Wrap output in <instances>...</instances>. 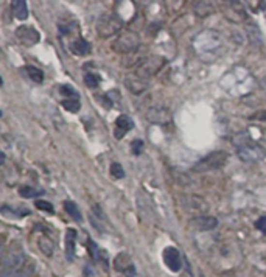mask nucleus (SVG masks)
<instances>
[{
	"label": "nucleus",
	"instance_id": "16",
	"mask_svg": "<svg viewBox=\"0 0 266 277\" xmlns=\"http://www.w3.org/2000/svg\"><path fill=\"white\" fill-rule=\"evenodd\" d=\"M38 246H39V249L42 251V254H44L46 257H51V256H53L55 246H53V242H51L48 237H39Z\"/></svg>",
	"mask_w": 266,
	"mask_h": 277
},
{
	"label": "nucleus",
	"instance_id": "13",
	"mask_svg": "<svg viewBox=\"0 0 266 277\" xmlns=\"http://www.w3.org/2000/svg\"><path fill=\"white\" fill-rule=\"evenodd\" d=\"M70 51L77 56H87L91 53V44H89L83 37H78L70 44Z\"/></svg>",
	"mask_w": 266,
	"mask_h": 277
},
{
	"label": "nucleus",
	"instance_id": "5",
	"mask_svg": "<svg viewBox=\"0 0 266 277\" xmlns=\"http://www.w3.org/2000/svg\"><path fill=\"white\" fill-rule=\"evenodd\" d=\"M24 252H13L11 256L5 257L3 260V268H2V277H13V274L24 263Z\"/></svg>",
	"mask_w": 266,
	"mask_h": 277
},
{
	"label": "nucleus",
	"instance_id": "10",
	"mask_svg": "<svg viewBox=\"0 0 266 277\" xmlns=\"http://www.w3.org/2000/svg\"><path fill=\"white\" fill-rule=\"evenodd\" d=\"M188 226L195 230H199V232H205V230H212L218 226V220L215 216H204V215H199L196 218L190 220Z\"/></svg>",
	"mask_w": 266,
	"mask_h": 277
},
{
	"label": "nucleus",
	"instance_id": "14",
	"mask_svg": "<svg viewBox=\"0 0 266 277\" xmlns=\"http://www.w3.org/2000/svg\"><path fill=\"white\" fill-rule=\"evenodd\" d=\"M11 11L14 17L19 20H25L28 17V5L25 0H14V2H11Z\"/></svg>",
	"mask_w": 266,
	"mask_h": 277
},
{
	"label": "nucleus",
	"instance_id": "3",
	"mask_svg": "<svg viewBox=\"0 0 266 277\" xmlns=\"http://www.w3.org/2000/svg\"><path fill=\"white\" fill-rule=\"evenodd\" d=\"M122 28V20L118 19L114 14H105L100 20H98V25H97V32L100 36L106 37L117 33L118 30Z\"/></svg>",
	"mask_w": 266,
	"mask_h": 277
},
{
	"label": "nucleus",
	"instance_id": "12",
	"mask_svg": "<svg viewBox=\"0 0 266 277\" xmlns=\"http://www.w3.org/2000/svg\"><path fill=\"white\" fill-rule=\"evenodd\" d=\"M134 128V122L128 115H118L117 118V128H115V137L122 139L128 131Z\"/></svg>",
	"mask_w": 266,
	"mask_h": 277
},
{
	"label": "nucleus",
	"instance_id": "24",
	"mask_svg": "<svg viewBox=\"0 0 266 277\" xmlns=\"http://www.w3.org/2000/svg\"><path fill=\"white\" fill-rule=\"evenodd\" d=\"M36 207L39 209V211H44L50 215L55 213V209H53V204L48 203V201H44V199H36Z\"/></svg>",
	"mask_w": 266,
	"mask_h": 277
},
{
	"label": "nucleus",
	"instance_id": "11",
	"mask_svg": "<svg viewBox=\"0 0 266 277\" xmlns=\"http://www.w3.org/2000/svg\"><path fill=\"white\" fill-rule=\"evenodd\" d=\"M75 249H77V230L69 228L65 230V256L69 261L75 259Z\"/></svg>",
	"mask_w": 266,
	"mask_h": 277
},
{
	"label": "nucleus",
	"instance_id": "21",
	"mask_svg": "<svg viewBox=\"0 0 266 277\" xmlns=\"http://www.w3.org/2000/svg\"><path fill=\"white\" fill-rule=\"evenodd\" d=\"M63 108L65 111L72 112V114H75V112H78L81 109V103H79V98H73V100H63Z\"/></svg>",
	"mask_w": 266,
	"mask_h": 277
},
{
	"label": "nucleus",
	"instance_id": "28",
	"mask_svg": "<svg viewBox=\"0 0 266 277\" xmlns=\"http://www.w3.org/2000/svg\"><path fill=\"white\" fill-rule=\"evenodd\" d=\"M33 273V265L31 266H28V268H24V269H20V271L14 276V277H30Z\"/></svg>",
	"mask_w": 266,
	"mask_h": 277
},
{
	"label": "nucleus",
	"instance_id": "6",
	"mask_svg": "<svg viewBox=\"0 0 266 277\" xmlns=\"http://www.w3.org/2000/svg\"><path fill=\"white\" fill-rule=\"evenodd\" d=\"M137 46H139V37L131 32H125L118 36V39L114 44V49L122 51V53H128V51L134 50Z\"/></svg>",
	"mask_w": 266,
	"mask_h": 277
},
{
	"label": "nucleus",
	"instance_id": "29",
	"mask_svg": "<svg viewBox=\"0 0 266 277\" xmlns=\"http://www.w3.org/2000/svg\"><path fill=\"white\" fill-rule=\"evenodd\" d=\"M262 117H263V120H266V112H265V114H263Z\"/></svg>",
	"mask_w": 266,
	"mask_h": 277
},
{
	"label": "nucleus",
	"instance_id": "4",
	"mask_svg": "<svg viewBox=\"0 0 266 277\" xmlns=\"http://www.w3.org/2000/svg\"><path fill=\"white\" fill-rule=\"evenodd\" d=\"M162 259H164V263L167 265V268L173 273H179L182 268V256L181 252L177 251L174 246H168V248L164 249V254H162Z\"/></svg>",
	"mask_w": 266,
	"mask_h": 277
},
{
	"label": "nucleus",
	"instance_id": "27",
	"mask_svg": "<svg viewBox=\"0 0 266 277\" xmlns=\"http://www.w3.org/2000/svg\"><path fill=\"white\" fill-rule=\"evenodd\" d=\"M255 228L263 232V234H266V216H260L257 221H255Z\"/></svg>",
	"mask_w": 266,
	"mask_h": 277
},
{
	"label": "nucleus",
	"instance_id": "1",
	"mask_svg": "<svg viewBox=\"0 0 266 277\" xmlns=\"http://www.w3.org/2000/svg\"><path fill=\"white\" fill-rule=\"evenodd\" d=\"M236 154L240 156V159L243 162H257L260 161L263 157V153L262 149L258 148V145L255 144V142L250 140V137H243V139H238L236 140Z\"/></svg>",
	"mask_w": 266,
	"mask_h": 277
},
{
	"label": "nucleus",
	"instance_id": "2",
	"mask_svg": "<svg viewBox=\"0 0 266 277\" xmlns=\"http://www.w3.org/2000/svg\"><path fill=\"white\" fill-rule=\"evenodd\" d=\"M227 159H229V154L226 151H213L210 154H207L205 157H203L201 161H198L193 165V171L204 173V171L218 170L226 165Z\"/></svg>",
	"mask_w": 266,
	"mask_h": 277
},
{
	"label": "nucleus",
	"instance_id": "17",
	"mask_svg": "<svg viewBox=\"0 0 266 277\" xmlns=\"http://www.w3.org/2000/svg\"><path fill=\"white\" fill-rule=\"evenodd\" d=\"M64 211L70 215V218L75 221H83V215H81L78 206L73 203V201H64Z\"/></svg>",
	"mask_w": 266,
	"mask_h": 277
},
{
	"label": "nucleus",
	"instance_id": "20",
	"mask_svg": "<svg viewBox=\"0 0 266 277\" xmlns=\"http://www.w3.org/2000/svg\"><path fill=\"white\" fill-rule=\"evenodd\" d=\"M86 248L89 251V256L92 257L94 261H100L101 260V252H100V248L97 246V243H95L91 237H87V244H86Z\"/></svg>",
	"mask_w": 266,
	"mask_h": 277
},
{
	"label": "nucleus",
	"instance_id": "7",
	"mask_svg": "<svg viewBox=\"0 0 266 277\" xmlns=\"http://www.w3.org/2000/svg\"><path fill=\"white\" fill-rule=\"evenodd\" d=\"M164 65V59L159 56H151V58H145L140 67L137 69L139 77H151V75L156 73L160 67Z\"/></svg>",
	"mask_w": 266,
	"mask_h": 277
},
{
	"label": "nucleus",
	"instance_id": "18",
	"mask_svg": "<svg viewBox=\"0 0 266 277\" xmlns=\"http://www.w3.org/2000/svg\"><path fill=\"white\" fill-rule=\"evenodd\" d=\"M30 213V211L28 209H13V207H10V206H6V204H3L2 206V215H5V216H13V218H20V216H24V215H28Z\"/></svg>",
	"mask_w": 266,
	"mask_h": 277
},
{
	"label": "nucleus",
	"instance_id": "15",
	"mask_svg": "<svg viewBox=\"0 0 266 277\" xmlns=\"http://www.w3.org/2000/svg\"><path fill=\"white\" fill-rule=\"evenodd\" d=\"M28 75V78L33 81V83L36 84H41L42 81H44V72L39 69V67H36V65H27L25 69H24Z\"/></svg>",
	"mask_w": 266,
	"mask_h": 277
},
{
	"label": "nucleus",
	"instance_id": "9",
	"mask_svg": "<svg viewBox=\"0 0 266 277\" xmlns=\"http://www.w3.org/2000/svg\"><path fill=\"white\" fill-rule=\"evenodd\" d=\"M16 36H17V39L24 44L25 47H33L36 46V44L39 42L41 39V36L39 33L36 32V30L33 27H19L16 30Z\"/></svg>",
	"mask_w": 266,
	"mask_h": 277
},
{
	"label": "nucleus",
	"instance_id": "8",
	"mask_svg": "<svg viewBox=\"0 0 266 277\" xmlns=\"http://www.w3.org/2000/svg\"><path fill=\"white\" fill-rule=\"evenodd\" d=\"M114 268L117 269L118 273H123L125 276L128 277H134L136 276V266L132 263L131 257L128 254L120 252L118 256L114 259Z\"/></svg>",
	"mask_w": 266,
	"mask_h": 277
},
{
	"label": "nucleus",
	"instance_id": "19",
	"mask_svg": "<svg viewBox=\"0 0 266 277\" xmlns=\"http://www.w3.org/2000/svg\"><path fill=\"white\" fill-rule=\"evenodd\" d=\"M42 193H44V190L36 189V187H31V185L19 187V195L22 198H34V196H39V195H42Z\"/></svg>",
	"mask_w": 266,
	"mask_h": 277
},
{
	"label": "nucleus",
	"instance_id": "25",
	"mask_svg": "<svg viewBox=\"0 0 266 277\" xmlns=\"http://www.w3.org/2000/svg\"><path fill=\"white\" fill-rule=\"evenodd\" d=\"M110 175H112L115 179H122V178H125V170L118 162H114V163H110Z\"/></svg>",
	"mask_w": 266,
	"mask_h": 277
},
{
	"label": "nucleus",
	"instance_id": "22",
	"mask_svg": "<svg viewBox=\"0 0 266 277\" xmlns=\"http://www.w3.org/2000/svg\"><path fill=\"white\" fill-rule=\"evenodd\" d=\"M84 84L87 87H91V89H95V87H98L100 86V77L97 73H92V72H89L84 75Z\"/></svg>",
	"mask_w": 266,
	"mask_h": 277
},
{
	"label": "nucleus",
	"instance_id": "26",
	"mask_svg": "<svg viewBox=\"0 0 266 277\" xmlns=\"http://www.w3.org/2000/svg\"><path fill=\"white\" fill-rule=\"evenodd\" d=\"M143 151V142L137 139V140H132V144H131V153L134 154V156H140Z\"/></svg>",
	"mask_w": 266,
	"mask_h": 277
},
{
	"label": "nucleus",
	"instance_id": "23",
	"mask_svg": "<svg viewBox=\"0 0 266 277\" xmlns=\"http://www.w3.org/2000/svg\"><path fill=\"white\" fill-rule=\"evenodd\" d=\"M59 92H61V95L67 97V100L78 98V92L70 84H63L61 87H59Z\"/></svg>",
	"mask_w": 266,
	"mask_h": 277
}]
</instances>
